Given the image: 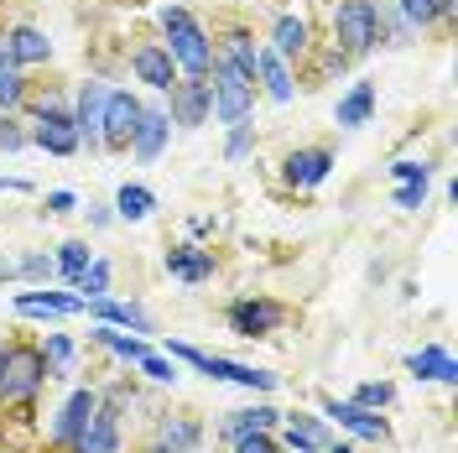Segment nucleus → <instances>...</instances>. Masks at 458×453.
<instances>
[{
  "instance_id": "f03ea898",
  "label": "nucleus",
  "mask_w": 458,
  "mask_h": 453,
  "mask_svg": "<svg viewBox=\"0 0 458 453\" xmlns=\"http://www.w3.org/2000/svg\"><path fill=\"white\" fill-rule=\"evenodd\" d=\"M47 380V360L31 344H11L0 355V401H31Z\"/></svg>"
},
{
  "instance_id": "cd10ccee",
  "label": "nucleus",
  "mask_w": 458,
  "mask_h": 453,
  "mask_svg": "<svg viewBox=\"0 0 458 453\" xmlns=\"http://www.w3.org/2000/svg\"><path fill=\"white\" fill-rule=\"evenodd\" d=\"M225 53H229V63H234V68H240V73H245V79H256L260 47H256V37H250V31H229Z\"/></svg>"
},
{
  "instance_id": "5701e85b",
  "label": "nucleus",
  "mask_w": 458,
  "mask_h": 453,
  "mask_svg": "<svg viewBox=\"0 0 458 453\" xmlns=\"http://www.w3.org/2000/svg\"><path fill=\"white\" fill-rule=\"evenodd\" d=\"M256 73L266 79V94L276 99V105H286L292 99V73H286V57H276L271 47L260 53V63H256Z\"/></svg>"
},
{
  "instance_id": "c9c22d12",
  "label": "nucleus",
  "mask_w": 458,
  "mask_h": 453,
  "mask_svg": "<svg viewBox=\"0 0 458 453\" xmlns=\"http://www.w3.org/2000/svg\"><path fill=\"white\" fill-rule=\"evenodd\" d=\"M21 94H27V89H21L16 73H11V63H0V105H5V110H16V105H21Z\"/></svg>"
},
{
  "instance_id": "0eeeda50",
  "label": "nucleus",
  "mask_w": 458,
  "mask_h": 453,
  "mask_svg": "<svg viewBox=\"0 0 458 453\" xmlns=\"http://www.w3.org/2000/svg\"><path fill=\"white\" fill-rule=\"evenodd\" d=\"M282 318H286L282 303H271V297H245V303L229 308V329H234L240 339H266V334L282 329Z\"/></svg>"
},
{
  "instance_id": "ea45409f",
  "label": "nucleus",
  "mask_w": 458,
  "mask_h": 453,
  "mask_svg": "<svg viewBox=\"0 0 458 453\" xmlns=\"http://www.w3.org/2000/svg\"><path fill=\"white\" fill-rule=\"evenodd\" d=\"M422 199H428V183H401V188H396L401 209H422Z\"/></svg>"
},
{
  "instance_id": "f8f14e48",
  "label": "nucleus",
  "mask_w": 458,
  "mask_h": 453,
  "mask_svg": "<svg viewBox=\"0 0 458 453\" xmlns=\"http://www.w3.org/2000/svg\"><path fill=\"white\" fill-rule=\"evenodd\" d=\"M114 417H120L114 406H94V417H89V427L79 432L73 453H120V423H114Z\"/></svg>"
},
{
  "instance_id": "4c0bfd02",
  "label": "nucleus",
  "mask_w": 458,
  "mask_h": 453,
  "mask_svg": "<svg viewBox=\"0 0 458 453\" xmlns=\"http://www.w3.org/2000/svg\"><path fill=\"white\" fill-rule=\"evenodd\" d=\"M234 453H282L266 432H245V438H234Z\"/></svg>"
},
{
  "instance_id": "4468645a",
  "label": "nucleus",
  "mask_w": 458,
  "mask_h": 453,
  "mask_svg": "<svg viewBox=\"0 0 458 453\" xmlns=\"http://www.w3.org/2000/svg\"><path fill=\"white\" fill-rule=\"evenodd\" d=\"M105 84H84L79 94V115H73V131H79V141H89V151H99V120H105Z\"/></svg>"
},
{
  "instance_id": "9d476101",
  "label": "nucleus",
  "mask_w": 458,
  "mask_h": 453,
  "mask_svg": "<svg viewBox=\"0 0 458 453\" xmlns=\"http://www.w3.org/2000/svg\"><path fill=\"white\" fill-rule=\"evenodd\" d=\"M334 172V151H323V146H308V151H292L282 162V177L292 188H318L323 177Z\"/></svg>"
},
{
  "instance_id": "9b49d317",
  "label": "nucleus",
  "mask_w": 458,
  "mask_h": 453,
  "mask_svg": "<svg viewBox=\"0 0 458 453\" xmlns=\"http://www.w3.org/2000/svg\"><path fill=\"white\" fill-rule=\"evenodd\" d=\"M94 406H99V397H94V391H73V397L63 401V412H57V423H53V438L63 443V449H73V443H79V432L89 427Z\"/></svg>"
},
{
  "instance_id": "6ab92c4d",
  "label": "nucleus",
  "mask_w": 458,
  "mask_h": 453,
  "mask_svg": "<svg viewBox=\"0 0 458 453\" xmlns=\"http://www.w3.org/2000/svg\"><path fill=\"white\" fill-rule=\"evenodd\" d=\"M406 365H411L417 380H437V386H454V380H458V365H454V355H448L443 344H422Z\"/></svg>"
},
{
  "instance_id": "a211bd4d",
  "label": "nucleus",
  "mask_w": 458,
  "mask_h": 453,
  "mask_svg": "<svg viewBox=\"0 0 458 453\" xmlns=\"http://www.w3.org/2000/svg\"><path fill=\"white\" fill-rule=\"evenodd\" d=\"M370 115H375V84H370V79L349 84V94L334 105V120H339L344 131H360V125H370Z\"/></svg>"
},
{
  "instance_id": "f704fd0d",
  "label": "nucleus",
  "mask_w": 458,
  "mask_h": 453,
  "mask_svg": "<svg viewBox=\"0 0 458 453\" xmlns=\"http://www.w3.org/2000/svg\"><path fill=\"white\" fill-rule=\"evenodd\" d=\"M16 271H21L27 282H53V277H57V261H53V255H27Z\"/></svg>"
},
{
  "instance_id": "58836bf2",
  "label": "nucleus",
  "mask_w": 458,
  "mask_h": 453,
  "mask_svg": "<svg viewBox=\"0 0 458 453\" xmlns=\"http://www.w3.org/2000/svg\"><path fill=\"white\" fill-rule=\"evenodd\" d=\"M27 146V131L16 120H0V151H21Z\"/></svg>"
},
{
  "instance_id": "412c9836",
  "label": "nucleus",
  "mask_w": 458,
  "mask_h": 453,
  "mask_svg": "<svg viewBox=\"0 0 458 453\" xmlns=\"http://www.w3.org/2000/svg\"><path fill=\"white\" fill-rule=\"evenodd\" d=\"M271 53L276 57H302L308 53V21L302 16H276V27H271Z\"/></svg>"
},
{
  "instance_id": "dca6fc26",
  "label": "nucleus",
  "mask_w": 458,
  "mask_h": 453,
  "mask_svg": "<svg viewBox=\"0 0 458 453\" xmlns=\"http://www.w3.org/2000/svg\"><path fill=\"white\" fill-rule=\"evenodd\" d=\"M167 271L177 277V282L199 286L214 277V251H199V245H172L167 251Z\"/></svg>"
},
{
  "instance_id": "f257e3e1",
  "label": "nucleus",
  "mask_w": 458,
  "mask_h": 453,
  "mask_svg": "<svg viewBox=\"0 0 458 453\" xmlns=\"http://www.w3.org/2000/svg\"><path fill=\"white\" fill-rule=\"evenodd\" d=\"M162 27H167L172 63H177V68H188L193 79H203V73H208V63H214V47H208L203 27L182 11V5H167V11H162Z\"/></svg>"
},
{
  "instance_id": "4be33fe9",
  "label": "nucleus",
  "mask_w": 458,
  "mask_h": 453,
  "mask_svg": "<svg viewBox=\"0 0 458 453\" xmlns=\"http://www.w3.org/2000/svg\"><path fill=\"white\" fill-rule=\"evenodd\" d=\"M5 53H11V63H47L53 42H47L37 27H16L11 31V42H5Z\"/></svg>"
},
{
  "instance_id": "c85d7f7f",
  "label": "nucleus",
  "mask_w": 458,
  "mask_h": 453,
  "mask_svg": "<svg viewBox=\"0 0 458 453\" xmlns=\"http://www.w3.org/2000/svg\"><path fill=\"white\" fill-rule=\"evenodd\" d=\"M276 423V412H271V406H240V412H234V417H229V438H245V432H266V427Z\"/></svg>"
},
{
  "instance_id": "39448f33",
  "label": "nucleus",
  "mask_w": 458,
  "mask_h": 453,
  "mask_svg": "<svg viewBox=\"0 0 458 453\" xmlns=\"http://www.w3.org/2000/svg\"><path fill=\"white\" fill-rule=\"evenodd\" d=\"M334 37L344 42V53H365L380 42V5L375 0H344L334 11Z\"/></svg>"
},
{
  "instance_id": "2f4dec72",
  "label": "nucleus",
  "mask_w": 458,
  "mask_h": 453,
  "mask_svg": "<svg viewBox=\"0 0 458 453\" xmlns=\"http://www.w3.org/2000/svg\"><path fill=\"white\" fill-rule=\"evenodd\" d=\"M89 261H94V255H89L84 240H68V245L57 251V271H63V277H79V271H89Z\"/></svg>"
},
{
  "instance_id": "09e8293b",
  "label": "nucleus",
  "mask_w": 458,
  "mask_h": 453,
  "mask_svg": "<svg viewBox=\"0 0 458 453\" xmlns=\"http://www.w3.org/2000/svg\"><path fill=\"white\" fill-rule=\"evenodd\" d=\"M0 355H5V339H0Z\"/></svg>"
},
{
  "instance_id": "37998d69",
  "label": "nucleus",
  "mask_w": 458,
  "mask_h": 453,
  "mask_svg": "<svg viewBox=\"0 0 458 453\" xmlns=\"http://www.w3.org/2000/svg\"><path fill=\"white\" fill-rule=\"evenodd\" d=\"M229 157H245L250 151V125L245 120H234V131H229V146H225Z\"/></svg>"
},
{
  "instance_id": "423d86ee",
  "label": "nucleus",
  "mask_w": 458,
  "mask_h": 453,
  "mask_svg": "<svg viewBox=\"0 0 458 453\" xmlns=\"http://www.w3.org/2000/svg\"><path fill=\"white\" fill-rule=\"evenodd\" d=\"M136 120H141V105H136L125 89H110V94H105V120H99V141L110 146V151H131Z\"/></svg>"
},
{
  "instance_id": "a19ab883",
  "label": "nucleus",
  "mask_w": 458,
  "mask_h": 453,
  "mask_svg": "<svg viewBox=\"0 0 458 453\" xmlns=\"http://www.w3.org/2000/svg\"><path fill=\"white\" fill-rule=\"evenodd\" d=\"M401 11H406L417 27H428L432 16H437V5H432V0H401Z\"/></svg>"
},
{
  "instance_id": "20e7f679",
  "label": "nucleus",
  "mask_w": 458,
  "mask_h": 453,
  "mask_svg": "<svg viewBox=\"0 0 458 453\" xmlns=\"http://www.w3.org/2000/svg\"><path fill=\"white\" fill-rule=\"evenodd\" d=\"M167 355H172V360H188L193 370L214 375V380H234V386H250V391H271V386H276V375H271V370L234 365V360H219V355H208V349H193V344H167Z\"/></svg>"
},
{
  "instance_id": "c03bdc74",
  "label": "nucleus",
  "mask_w": 458,
  "mask_h": 453,
  "mask_svg": "<svg viewBox=\"0 0 458 453\" xmlns=\"http://www.w3.org/2000/svg\"><path fill=\"white\" fill-rule=\"evenodd\" d=\"M73 209H79V199H73L68 188H63V193H53V199H47V214H73Z\"/></svg>"
},
{
  "instance_id": "2eb2a0df",
  "label": "nucleus",
  "mask_w": 458,
  "mask_h": 453,
  "mask_svg": "<svg viewBox=\"0 0 458 453\" xmlns=\"http://www.w3.org/2000/svg\"><path fill=\"white\" fill-rule=\"evenodd\" d=\"M167 131H172V115L167 110H141L136 136H131L136 157H141V162H157V157H162V146H167Z\"/></svg>"
},
{
  "instance_id": "473e14b6",
  "label": "nucleus",
  "mask_w": 458,
  "mask_h": 453,
  "mask_svg": "<svg viewBox=\"0 0 458 453\" xmlns=\"http://www.w3.org/2000/svg\"><path fill=\"white\" fill-rule=\"evenodd\" d=\"M391 401H396V386H391V380H370V386H360V391H354V406H370V412L391 406Z\"/></svg>"
},
{
  "instance_id": "aec40b11",
  "label": "nucleus",
  "mask_w": 458,
  "mask_h": 453,
  "mask_svg": "<svg viewBox=\"0 0 458 453\" xmlns=\"http://www.w3.org/2000/svg\"><path fill=\"white\" fill-rule=\"evenodd\" d=\"M89 303L84 297H73V292H47V286H37V292H16V312H84Z\"/></svg>"
},
{
  "instance_id": "de8ad7c7",
  "label": "nucleus",
  "mask_w": 458,
  "mask_h": 453,
  "mask_svg": "<svg viewBox=\"0 0 458 453\" xmlns=\"http://www.w3.org/2000/svg\"><path fill=\"white\" fill-rule=\"evenodd\" d=\"M328 453H354V449H349V443H328Z\"/></svg>"
},
{
  "instance_id": "e433bc0d",
  "label": "nucleus",
  "mask_w": 458,
  "mask_h": 453,
  "mask_svg": "<svg viewBox=\"0 0 458 453\" xmlns=\"http://www.w3.org/2000/svg\"><path fill=\"white\" fill-rule=\"evenodd\" d=\"M136 365H141L151 380H162V386H172V380H177V365H172V360H162V355H141Z\"/></svg>"
},
{
  "instance_id": "ddd939ff",
  "label": "nucleus",
  "mask_w": 458,
  "mask_h": 453,
  "mask_svg": "<svg viewBox=\"0 0 458 453\" xmlns=\"http://www.w3.org/2000/svg\"><path fill=\"white\" fill-rule=\"evenodd\" d=\"M131 68H136V79H141V84L162 89V94H172V84H177V63H172V53H167V47H157V42L131 57Z\"/></svg>"
},
{
  "instance_id": "72a5a7b5",
  "label": "nucleus",
  "mask_w": 458,
  "mask_h": 453,
  "mask_svg": "<svg viewBox=\"0 0 458 453\" xmlns=\"http://www.w3.org/2000/svg\"><path fill=\"white\" fill-rule=\"evenodd\" d=\"M42 360H47V365H57V370H73V339H68V334H47Z\"/></svg>"
},
{
  "instance_id": "393cba45",
  "label": "nucleus",
  "mask_w": 458,
  "mask_h": 453,
  "mask_svg": "<svg viewBox=\"0 0 458 453\" xmlns=\"http://www.w3.org/2000/svg\"><path fill=\"white\" fill-rule=\"evenodd\" d=\"M94 339L105 344V349H114L120 360H131V365H136L141 355H151V349H146V339H136V334H120L114 323H94Z\"/></svg>"
},
{
  "instance_id": "f3484780",
  "label": "nucleus",
  "mask_w": 458,
  "mask_h": 453,
  "mask_svg": "<svg viewBox=\"0 0 458 453\" xmlns=\"http://www.w3.org/2000/svg\"><path fill=\"white\" fill-rule=\"evenodd\" d=\"M172 120H177V125H203V120H208V84H203V79L172 84Z\"/></svg>"
},
{
  "instance_id": "7c9ffc66",
  "label": "nucleus",
  "mask_w": 458,
  "mask_h": 453,
  "mask_svg": "<svg viewBox=\"0 0 458 453\" xmlns=\"http://www.w3.org/2000/svg\"><path fill=\"white\" fill-rule=\"evenodd\" d=\"M73 282H79V292H89L84 303H94V297L110 292V266H105V261H89V271H79Z\"/></svg>"
},
{
  "instance_id": "bb28decb",
  "label": "nucleus",
  "mask_w": 458,
  "mask_h": 453,
  "mask_svg": "<svg viewBox=\"0 0 458 453\" xmlns=\"http://www.w3.org/2000/svg\"><path fill=\"white\" fill-rule=\"evenodd\" d=\"M286 443H292L297 453H323L328 449V438H323V427H318L313 417H292V423H286Z\"/></svg>"
},
{
  "instance_id": "1a4fd4ad",
  "label": "nucleus",
  "mask_w": 458,
  "mask_h": 453,
  "mask_svg": "<svg viewBox=\"0 0 458 453\" xmlns=\"http://www.w3.org/2000/svg\"><path fill=\"white\" fill-rule=\"evenodd\" d=\"M323 412H328L339 427H349L354 438H370V443H386V438H391L386 417L370 412V406H354V401H323Z\"/></svg>"
},
{
  "instance_id": "49530a36",
  "label": "nucleus",
  "mask_w": 458,
  "mask_h": 453,
  "mask_svg": "<svg viewBox=\"0 0 458 453\" xmlns=\"http://www.w3.org/2000/svg\"><path fill=\"white\" fill-rule=\"evenodd\" d=\"M146 453H177V449H167V443H162V438H157V443H151V449Z\"/></svg>"
},
{
  "instance_id": "a878e982",
  "label": "nucleus",
  "mask_w": 458,
  "mask_h": 453,
  "mask_svg": "<svg viewBox=\"0 0 458 453\" xmlns=\"http://www.w3.org/2000/svg\"><path fill=\"white\" fill-rule=\"evenodd\" d=\"M94 312L105 318V323H125V329H136V334H151V318L141 308H131V303H110V297H94Z\"/></svg>"
},
{
  "instance_id": "b1692460",
  "label": "nucleus",
  "mask_w": 458,
  "mask_h": 453,
  "mask_svg": "<svg viewBox=\"0 0 458 453\" xmlns=\"http://www.w3.org/2000/svg\"><path fill=\"white\" fill-rule=\"evenodd\" d=\"M114 209H120V219H151V209H157V193L151 188H141V183H125L120 193H114Z\"/></svg>"
},
{
  "instance_id": "a18cd8bd",
  "label": "nucleus",
  "mask_w": 458,
  "mask_h": 453,
  "mask_svg": "<svg viewBox=\"0 0 458 453\" xmlns=\"http://www.w3.org/2000/svg\"><path fill=\"white\" fill-rule=\"evenodd\" d=\"M432 5H437V16H454L458 11V0H432Z\"/></svg>"
},
{
  "instance_id": "7ed1b4c3",
  "label": "nucleus",
  "mask_w": 458,
  "mask_h": 453,
  "mask_svg": "<svg viewBox=\"0 0 458 453\" xmlns=\"http://www.w3.org/2000/svg\"><path fill=\"white\" fill-rule=\"evenodd\" d=\"M250 105H256V84L234 68V63H214V84H208V110L219 115L225 125H234V120H245L250 115Z\"/></svg>"
},
{
  "instance_id": "6e6552de",
  "label": "nucleus",
  "mask_w": 458,
  "mask_h": 453,
  "mask_svg": "<svg viewBox=\"0 0 458 453\" xmlns=\"http://www.w3.org/2000/svg\"><path fill=\"white\" fill-rule=\"evenodd\" d=\"M31 141L42 146L47 157H73V151H79V131H73V115L57 110V105H42V110H37V131H31Z\"/></svg>"
},
{
  "instance_id": "c756f323",
  "label": "nucleus",
  "mask_w": 458,
  "mask_h": 453,
  "mask_svg": "<svg viewBox=\"0 0 458 453\" xmlns=\"http://www.w3.org/2000/svg\"><path fill=\"white\" fill-rule=\"evenodd\" d=\"M199 423H188V417H177V423H162V443L167 449H177V453H193L199 449Z\"/></svg>"
},
{
  "instance_id": "79ce46f5",
  "label": "nucleus",
  "mask_w": 458,
  "mask_h": 453,
  "mask_svg": "<svg viewBox=\"0 0 458 453\" xmlns=\"http://www.w3.org/2000/svg\"><path fill=\"white\" fill-rule=\"evenodd\" d=\"M391 177H396V183H428V162H396Z\"/></svg>"
}]
</instances>
